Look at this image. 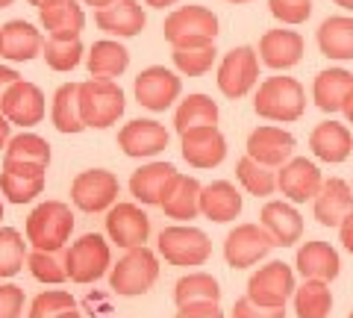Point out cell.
Instances as JSON below:
<instances>
[{"label": "cell", "instance_id": "obj_1", "mask_svg": "<svg viewBox=\"0 0 353 318\" xmlns=\"http://www.w3.org/2000/svg\"><path fill=\"white\" fill-rule=\"evenodd\" d=\"M256 115L265 121H280L289 124L297 121L306 109V92L294 77H268L265 83H259L256 101H253Z\"/></svg>", "mask_w": 353, "mask_h": 318}, {"label": "cell", "instance_id": "obj_2", "mask_svg": "<svg viewBox=\"0 0 353 318\" xmlns=\"http://www.w3.org/2000/svg\"><path fill=\"white\" fill-rule=\"evenodd\" d=\"M74 230L71 206L62 201H44L27 218V242L39 250H65Z\"/></svg>", "mask_w": 353, "mask_h": 318}, {"label": "cell", "instance_id": "obj_3", "mask_svg": "<svg viewBox=\"0 0 353 318\" xmlns=\"http://www.w3.org/2000/svg\"><path fill=\"white\" fill-rule=\"evenodd\" d=\"M124 92L115 80H92L80 83V109L83 121L92 130H106L112 127L121 115H124Z\"/></svg>", "mask_w": 353, "mask_h": 318}, {"label": "cell", "instance_id": "obj_4", "mask_svg": "<svg viewBox=\"0 0 353 318\" xmlns=\"http://www.w3.org/2000/svg\"><path fill=\"white\" fill-rule=\"evenodd\" d=\"M159 277V259L150 248H130L124 259H118V266H112L109 274V286L115 295L124 298H136V295L150 292V286Z\"/></svg>", "mask_w": 353, "mask_h": 318}, {"label": "cell", "instance_id": "obj_5", "mask_svg": "<svg viewBox=\"0 0 353 318\" xmlns=\"http://www.w3.org/2000/svg\"><path fill=\"white\" fill-rule=\"evenodd\" d=\"M162 32H165V41L171 48L176 45H197V41H215L218 36V15L212 9L206 6H197V3H189V6H180L165 18L162 24Z\"/></svg>", "mask_w": 353, "mask_h": 318}, {"label": "cell", "instance_id": "obj_6", "mask_svg": "<svg viewBox=\"0 0 353 318\" xmlns=\"http://www.w3.org/2000/svg\"><path fill=\"white\" fill-rule=\"evenodd\" d=\"M159 254L165 257V262L180 268H192V266H203L212 254V242L203 230L197 227H185V224H174L165 227L159 233Z\"/></svg>", "mask_w": 353, "mask_h": 318}, {"label": "cell", "instance_id": "obj_7", "mask_svg": "<svg viewBox=\"0 0 353 318\" xmlns=\"http://www.w3.org/2000/svg\"><path fill=\"white\" fill-rule=\"evenodd\" d=\"M109 262H112V250H109L106 239L97 233H85L71 248H65V268H68V280L74 283L101 280Z\"/></svg>", "mask_w": 353, "mask_h": 318}, {"label": "cell", "instance_id": "obj_8", "mask_svg": "<svg viewBox=\"0 0 353 318\" xmlns=\"http://www.w3.org/2000/svg\"><path fill=\"white\" fill-rule=\"evenodd\" d=\"M259 80V57L250 45L233 48L218 65V89L230 101L245 97Z\"/></svg>", "mask_w": 353, "mask_h": 318}, {"label": "cell", "instance_id": "obj_9", "mask_svg": "<svg viewBox=\"0 0 353 318\" xmlns=\"http://www.w3.org/2000/svg\"><path fill=\"white\" fill-rule=\"evenodd\" d=\"M118 192H121V183H118L115 174L106 171V168L80 171L71 183V201L80 206L83 212L112 210L115 201H118Z\"/></svg>", "mask_w": 353, "mask_h": 318}, {"label": "cell", "instance_id": "obj_10", "mask_svg": "<svg viewBox=\"0 0 353 318\" xmlns=\"http://www.w3.org/2000/svg\"><path fill=\"white\" fill-rule=\"evenodd\" d=\"M274 248L277 245H274L271 233L262 224H239L227 233L224 257H227V266L250 268V266H256L259 259L268 257Z\"/></svg>", "mask_w": 353, "mask_h": 318}, {"label": "cell", "instance_id": "obj_11", "mask_svg": "<svg viewBox=\"0 0 353 318\" xmlns=\"http://www.w3.org/2000/svg\"><path fill=\"white\" fill-rule=\"evenodd\" d=\"M294 289V271L280 259L262 266L248 280V298L259 306H285Z\"/></svg>", "mask_w": 353, "mask_h": 318}, {"label": "cell", "instance_id": "obj_12", "mask_svg": "<svg viewBox=\"0 0 353 318\" xmlns=\"http://www.w3.org/2000/svg\"><path fill=\"white\" fill-rule=\"evenodd\" d=\"M183 92V83L165 65H150L136 77V101L150 112H165Z\"/></svg>", "mask_w": 353, "mask_h": 318}, {"label": "cell", "instance_id": "obj_13", "mask_svg": "<svg viewBox=\"0 0 353 318\" xmlns=\"http://www.w3.org/2000/svg\"><path fill=\"white\" fill-rule=\"evenodd\" d=\"M324 177L318 166L306 157H292L285 166L277 171V189L283 192L285 201L292 203H306V201H315V195L321 192Z\"/></svg>", "mask_w": 353, "mask_h": 318}, {"label": "cell", "instance_id": "obj_14", "mask_svg": "<svg viewBox=\"0 0 353 318\" xmlns=\"http://www.w3.org/2000/svg\"><path fill=\"white\" fill-rule=\"evenodd\" d=\"M180 171L171 162H148L130 177V195L148 206H162V201L174 192Z\"/></svg>", "mask_w": 353, "mask_h": 318}, {"label": "cell", "instance_id": "obj_15", "mask_svg": "<svg viewBox=\"0 0 353 318\" xmlns=\"http://www.w3.org/2000/svg\"><path fill=\"white\" fill-rule=\"evenodd\" d=\"M106 233L118 248H141L150 236V218L136 203H115L106 212Z\"/></svg>", "mask_w": 353, "mask_h": 318}, {"label": "cell", "instance_id": "obj_16", "mask_svg": "<svg viewBox=\"0 0 353 318\" xmlns=\"http://www.w3.org/2000/svg\"><path fill=\"white\" fill-rule=\"evenodd\" d=\"M183 159L192 168H215L227 157V139L218 127H194L183 133Z\"/></svg>", "mask_w": 353, "mask_h": 318}, {"label": "cell", "instance_id": "obj_17", "mask_svg": "<svg viewBox=\"0 0 353 318\" xmlns=\"http://www.w3.org/2000/svg\"><path fill=\"white\" fill-rule=\"evenodd\" d=\"M292 153H294V136L283 127L265 124L248 136V157L262 162V166L283 168L292 159Z\"/></svg>", "mask_w": 353, "mask_h": 318}, {"label": "cell", "instance_id": "obj_18", "mask_svg": "<svg viewBox=\"0 0 353 318\" xmlns=\"http://www.w3.org/2000/svg\"><path fill=\"white\" fill-rule=\"evenodd\" d=\"M118 148L132 159L141 157H157L168 148V130H165L159 121H145V118H136L121 127L118 133Z\"/></svg>", "mask_w": 353, "mask_h": 318}, {"label": "cell", "instance_id": "obj_19", "mask_svg": "<svg viewBox=\"0 0 353 318\" xmlns=\"http://www.w3.org/2000/svg\"><path fill=\"white\" fill-rule=\"evenodd\" d=\"M0 109H3V115L12 124H18V127H36V124H41V118H44V92L39 89L36 83L18 80L12 89L6 92Z\"/></svg>", "mask_w": 353, "mask_h": 318}, {"label": "cell", "instance_id": "obj_20", "mask_svg": "<svg viewBox=\"0 0 353 318\" xmlns=\"http://www.w3.org/2000/svg\"><path fill=\"white\" fill-rule=\"evenodd\" d=\"M41 27L48 30V39L71 41L80 39V32L85 27V12L77 0H48L44 6H39Z\"/></svg>", "mask_w": 353, "mask_h": 318}, {"label": "cell", "instance_id": "obj_21", "mask_svg": "<svg viewBox=\"0 0 353 318\" xmlns=\"http://www.w3.org/2000/svg\"><path fill=\"white\" fill-rule=\"evenodd\" d=\"M94 21L106 36H118V39H132L145 30L148 18L139 0H112L109 6L97 9Z\"/></svg>", "mask_w": 353, "mask_h": 318}, {"label": "cell", "instance_id": "obj_22", "mask_svg": "<svg viewBox=\"0 0 353 318\" xmlns=\"http://www.w3.org/2000/svg\"><path fill=\"white\" fill-rule=\"evenodd\" d=\"M312 212L318 218V224L339 227L353 212V186L345 183L341 177L324 180L321 192H318L315 201H312Z\"/></svg>", "mask_w": 353, "mask_h": 318}, {"label": "cell", "instance_id": "obj_23", "mask_svg": "<svg viewBox=\"0 0 353 318\" xmlns=\"http://www.w3.org/2000/svg\"><path fill=\"white\" fill-rule=\"evenodd\" d=\"M259 59L274 71L294 68L303 59V36L294 30H268L259 39Z\"/></svg>", "mask_w": 353, "mask_h": 318}, {"label": "cell", "instance_id": "obj_24", "mask_svg": "<svg viewBox=\"0 0 353 318\" xmlns=\"http://www.w3.org/2000/svg\"><path fill=\"white\" fill-rule=\"evenodd\" d=\"M259 224L271 233L277 248H292L303 236V218L289 201H268L262 206Z\"/></svg>", "mask_w": 353, "mask_h": 318}, {"label": "cell", "instance_id": "obj_25", "mask_svg": "<svg viewBox=\"0 0 353 318\" xmlns=\"http://www.w3.org/2000/svg\"><path fill=\"white\" fill-rule=\"evenodd\" d=\"M44 48L41 32L30 21H6L0 27V57L9 62H30Z\"/></svg>", "mask_w": 353, "mask_h": 318}, {"label": "cell", "instance_id": "obj_26", "mask_svg": "<svg viewBox=\"0 0 353 318\" xmlns=\"http://www.w3.org/2000/svg\"><path fill=\"white\" fill-rule=\"evenodd\" d=\"M297 271H301L303 280H336L339 271H341V259H339V250L327 242H303L301 250H297V259H294Z\"/></svg>", "mask_w": 353, "mask_h": 318}, {"label": "cell", "instance_id": "obj_27", "mask_svg": "<svg viewBox=\"0 0 353 318\" xmlns=\"http://www.w3.org/2000/svg\"><path fill=\"white\" fill-rule=\"evenodd\" d=\"M309 148H312V153L321 162H333V166H339V162H345L353 153V136H350V130L345 124L324 121L309 133Z\"/></svg>", "mask_w": 353, "mask_h": 318}, {"label": "cell", "instance_id": "obj_28", "mask_svg": "<svg viewBox=\"0 0 353 318\" xmlns=\"http://www.w3.org/2000/svg\"><path fill=\"white\" fill-rule=\"evenodd\" d=\"M353 92V74L345 68H327L315 77L312 83V101L321 112H341L345 101Z\"/></svg>", "mask_w": 353, "mask_h": 318}, {"label": "cell", "instance_id": "obj_29", "mask_svg": "<svg viewBox=\"0 0 353 318\" xmlns=\"http://www.w3.org/2000/svg\"><path fill=\"white\" fill-rule=\"evenodd\" d=\"M201 215L209 218V221H218V224H227V221H236L241 215V195L233 183L227 180H215L203 186L201 192Z\"/></svg>", "mask_w": 353, "mask_h": 318}, {"label": "cell", "instance_id": "obj_30", "mask_svg": "<svg viewBox=\"0 0 353 318\" xmlns=\"http://www.w3.org/2000/svg\"><path fill=\"white\" fill-rule=\"evenodd\" d=\"M318 48L327 59L350 62L353 59V18L350 15H330L318 27Z\"/></svg>", "mask_w": 353, "mask_h": 318}, {"label": "cell", "instance_id": "obj_31", "mask_svg": "<svg viewBox=\"0 0 353 318\" xmlns=\"http://www.w3.org/2000/svg\"><path fill=\"white\" fill-rule=\"evenodd\" d=\"M50 121L59 133H83V109H80V83H65L53 95V109H50Z\"/></svg>", "mask_w": 353, "mask_h": 318}, {"label": "cell", "instance_id": "obj_32", "mask_svg": "<svg viewBox=\"0 0 353 318\" xmlns=\"http://www.w3.org/2000/svg\"><path fill=\"white\" fill-rule=\"evenodd\" d=\"M130 65V50L115 39H103L94 41L92 50H88V74L97 77V80H115L127 71Z\"/></svg>", "mask_w": 353, "mask_h": 318}, {"label": "cell", "instance_id": "obj_33", "mask_svg": "<svg viewBox=\"0 0 353 318\" xmlns=\"http://www.w3.org/2000/svg\"><path fill=\"white\" fill-rule=\"evenodd\" d=\"M201 192H203V186L197 183V177L180 174L174 192L162 201V212L174 218V221H192V218L201 215Z\"/></svg>", "mask_w": 353, "mask_h": 318}, {"label": "cell", "instance_id": "obj_34", "mask_svg": "<svg viewBox=\"0 0 353 318\" xmlns=\"http://www.w3.org/2000/svg\"><path fill=\"white\" fill-rule=\"evenodd\" d=\"M218 124V103L209 95H189L183 97L174 112V130L176 133H189L194 127H215Z\"/></svg>", "mask_w": 353, "mask_h": 318}, {"label": "cell", "instance_id": "obj_35", "mask_svg": "<svg viewBox=\"0 0 353 318\" xmlns=\"http://www.w3.org/2000/svg\"><path fill=\"white\" fill-rule=\"evenodd\" d=\"M330 310H333V292L327 280H303V286L294 289L297 318H327Z\"/></svg>", "mask_w": 353, "mask_h": 318}, {"label": "cell", "instance_id": "obj_36", "mask_svg": "<svg viewBox=\"0 0 353 318\" xmlns=\"http://www.w3.org/2000/svg\"><path fill=\"white\" fill-rule=\"evenodd\" d=\"M215 41H197V45H176L171 59L176 65V71L185 77H203L215 65Z\"/></svg>", "mask_w": 353, "mask_h": 318}, {"label": "cell", "instance_id": "obj_37", "mask_svg": "<svg viewBox=\"0 0 353 318\" xmlns=\"http://www.w3.org/2000/svg\"><path fill=\"white\" fill-rule=\"evenodd\" d=\"M236 177L250 195H256V197H268V195L277 192V168L262 166V162H256L253 157H241L239 159Z\"/></svg>", "mask_w": 353, "mask_h": 318}, {"label": "cell", "instance_id": "obj_38", "mask_svg": "<svg viewBox=\"0 0 353 318\" xmlns=\"http://www.w3.org/2000/svg\"><path fill=\"white\" fill-rule=\"evenodd\" d=\"M174 301H176V306L194 304V301H221V286H218V280L212 277V274L192 271V274H185V277L176 280Z\"/></svg>", "mask_w": 353, "mask_h": 318}, {"label": "cell", "instance_id": "obj_39", "mask_svg": "<svg viewBox=\"0 0 353 318\" xmlns=\"http://www.w3.org/2000/svg\"><path fill=\"white\" fill-rule=\"evenodd\" d=\"M9 162H32V166H50V145L36 133H21L12 136L6 145V157Z\"/></svg>", "mask_w": 353, "mask_h": 318}, {"label": "cell", "instance_id": "obj_40", "mask_svg": "<svg viewBox=\"0 0 353 318\" xmlns=\"http://www.w3.org/2000/svg\"><path fill=\"white\" fill-rule=\"evenodd\" d=\"M27 268L41 283H65L68 280V268H65V250H39L32 248L27 254Z\"/></svg>", "mask_w": 353, "mask_h": 318}, {"label": "cell", "instance_id": "obj_41", "mask_svg": "<svg viewBox=\"0 0 353 318\" xmlns=\"http://www.w3.org/2000/svg\"><path fill=\"white\" fill-rule=\"evenodd\" d=\"M0 192L12 203H30L44 192V177H30V174H18L3 168L0 171Z\"/></svg>", "mask_w": 353, "mask_h": 318}, {"label": "cell", "instance_id": "obj_42", "mask_svg": "<svg viewBox=\"0 0 353 318\" xmlns=\"http://www.w3.org/2000/svg\"><path fill=\"white\" fill-rule=\"evenodd\" d=\"M27 245L24 236L12 227H0V277H15L24 268Z\"/></svg>", "mask_w": 353, "mask_h": 318}, {"label": "cell", "instance_id": "obj_43", "mask_svg": "<svg viewBox=\"0 0 353 318\" xmlns=\"http://www.w3.org/2000/svg\"><path fill=\"white\" fill-rule=\"evenodd\" d=\"M41 57L53 71H74L83 59V45H80V39H71V41L48 39L41 48Z\"/></svg>", "mask_w": 353, "mask_h": 318}, {"label": "cell", "instance_id": "obj_44", "mask_svg": "<svg viewBox=\"0 0 353 318\" xmlns=\"http://www.w3.org/2000/svg\"><path fill=\"white\" fill-rule=\"evenodd\" d=\"M77 310V304L71 298V292H62V289H50V292H41L36 301L30 306V318H57L62 312H71Z\"/></svg>", "mask_w": 353, "mask_h": 318}, {"label": "cell", "instance_id": "obj_45", "mask_svg": "<svg viewBox=\"0 0 353 318\" xmlns=\"http://www.w3.org/2000/svg\"><path fill=\"white\" fill-rule=\"evenodd\" d=\"M271 15L289 27H297L312 15V0H268Z\"/></svg>", "mask_w": 353, "mask_h": 318}, {"label": "cell", "instance_id": "obj_46", "mask_svg": "<svg viewBox=\"0 0 353 318\" xmlns=\"http://www.w3.org/2000/svg\"><path fill=\"white\" fill-rule=\"evenodd\" d=\"M24 312V289L15 283H0V318H18Z\"/></svg>", "mask_w": 353, "mask_h": 318}, {"label": "cell", "instance_id": "obj_47", "mask_svg": "<svg viewBox=\"0 0 353 318\" xmlns=\"http://www.w3.org/2000/svg\"><path fill=\"white\" fill-rule=\"evenodd\" d=\"M283 310L285 306H259L245 295V298L233 304V318H283L285 315Z\"/></svg>", "mask_w": 353, "mask_h": 318}, {"label": "cell", "instance_id": "obj_48", "mask_svg": "<svg viewBox=\"0 0 353 318\" xmlns=\"http://www.w3.org/2000/svg\"><path fill=\"white\" fill-rule=\"evenodd\" d=\"M174 318H224V312L218 310V301H194L183 304Z\"/></svg>", "mask_w": 353, "mask_h": 318}, {"label": "cell", "instance_id": "obj_49", "mask_svg": "<svg viewBox=\"0 0 353 318\" xmlns=\"http://www.w3.org/2000/svg\"><path fill=\"white\" fill-rule=\"evenodd\" d=\"M3 168H9V171H18V174H30V177H44V166H32V162H9V159H3Z\"/></svg>", "mask_w": 353, "mask_h": 318}, {"label": "cell", "instance_id": "obj_50", "mask_svg": "<svg viewBox=\"0 0 353 318\" xmlns=\"http://www.w3.org/2000/svg\"><path fill=\"white\" fill-rule=\"evenodd\" d=\"M339 239H341V248H345L347 254H353V212L339 224Z\"/></svg>", "mask_w": 353, "mask_h": 318}, {"label": "cell", "instance_id": "obj_51", "mask_svg": "<svg viewBox=\"0 0 353 318\" xmlns=\"http://www.w3.org/2000/svg\"><path fill=\"white\" fill-rule=\"evenodd\" d=\"M21 80L18 77V71L15 68H3V65H0V103H3V97H6V92L12 89V86Z\"/></svg>", "mask_w": 353, "mask_h": 318}, {"label": "cell", "instance_id": "obj_52", "mask_svg": "<svg viewBox=\"0 0 353 318\" xmlns=\"http://www.w3.org/2000/svg\"><path fill=\"white\" fill-rule=\"evenodd\" d=\"M9 127H12V121H9V118L3 115V109H0V148H6L9 145Z\"/></svg>", "mask_w": 353, "mask_h": 318}, {"label": "cell", "instance_id": "obj_53", "mask_svg": "<svg viewBox=\"0 0 353 318\" xmlns=\"http://www.w3.org/2000/svg\"><path fill=\"white\" fill-rule=\"evenodd\" d=\"M148 6H153V9H165V6H174V3H180V0H145Z\"/></svg>", "mask_w": 353, "mask_h": 318}, {"label": "cell", "instance_id": "obj_54", "mask_svg": "<svg viewBox=\"0 0 353 318\" xmlns=\"http://www.w3.org/2000/svg\"><path fill=\"white\" fill-rule=\"evenodd\" d=\"M341 112H345V118H347V121L353 124V92H350V97L345 101V109H341Z\"/></svg>", "mask_w": 353, "mask_h": 318}, {"label": "cell", "instance_id": "obj_55", "mask_svg": "<svg viewBox=\"0 0 353 318\" xmlns=\"http://www.w3.org/2000/svg\"><path fill=\"white\" fill-rule=\"evenodd\" d=\"M85 3H88V6H94V9H103V6L112 3V0H85Z\"/></svg>", "mask_w": 353, "mask_h": 318}, {"label": "cell", "instance_id": "obj_56", "mask_svg": "<svg viewBox=\"0 0 353 318\" xmlns=\"http://www.w3.org/2000/svg\"><path fill=\"white\" fill-rule=\"evenodd\" d=\"M336 6H341V9H347V12H353V0H333Z\"/></svg>", "mask_w": 353, "mask_h": 318}, {"label": "cell", "instance_id": "obj_57", "mask_svg": "<svg viewBox=\"0 0 353 318\" xmlns=\"http://www.w3.org/2000/svg\"><path fill=\"white\" fill-rule=\"evenodd\" d=\"M57 318H83V315L77 312V310H71V312H62V315H57Z\"/></svg>", "mask_w": 353, "mask_h": 318}, {"label": "cell", "instance_id": "obj_58", "mask_svg": "<svg viewBox=\"0 0 353 318\" xmlns=\"http://www.w3.org/2000/svg\"><path fill=\"white\" fill-rule=\"evenodd\" d=\"M15 0H0V9H6V6H12Z\"/></svg>", "mask_w": 353, "mask_h": 318}, {"label": "cell", "instance_id": "obj_59", "mask_svg": "<svg viewBox=\"0 0 353 318\" xmlns=\"http://www.w3.org/2000/svg\"><path fill=\"white\" fill-rule=\"evenodd\" d=\"M30 3H32V6H44V3H48V0H30Z\"/></svg>", "mask_w": 353, "mask_h": 318}, {"label": "cell", "instance_id": "obj_60", "mask_svg": "<svg viewBox=\"0 0 353 318\" xmlns=\"http://www.w3.org/2000/svg\"><path fill=\"white\" fill-rule=\"evenodd\" d=\"M227 3H250V0H227Z\"/></svg>", "mask_w": 353, "mask_h": 318}, {"label": "cell", "instance_id": "obj_61", "mask_svg": "<svg viewBox=\"0 0 353 318\" xmlns=\"http://www.w3.org/2000/svg\"><path fill=\"white\" fill-rule=\"evenodd\" d=\"M0 218H3V203H0Z\"/></svg>", "mask_w": 353, "mask_h": 318}, {"label": "cell", "instance_id": "obj_62", "mask_svg": "<svg viewBox=\"0 0 353 318\" xmlns=\"http://www.w3.org/2000/svg\"><path fill=\"white\" fill-rule=\"evenodd\" d=\"M347 318H353V312H350V315H347Z\"/></svg>", "mask_w": 353, "mask_h": 318}]
</instances>
